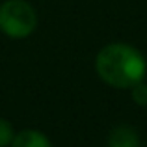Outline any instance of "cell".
I'll return each mask as SVG.
<instances>
[{
    "label": "cell",
    "mask_w": 147,
    "mask_h": 147,
    "mask_svg": "<svg viewBox=\"0 0 147 147\" xmlns=\"http://www.w3.org/2000/svg\"><path fill=\"white\" fill-rule=\"evenodd\" d=\"M37 15L24 0H7L0 6V30L13 39H24L36 30Z\"/></svg>",
    "instance_id": "7a4b0ae2"
},
{
    "label": "cell",
    "mask_w": 147,
    "mask_h": 147,
    "mask_svg": "<svg viewBox=\"0 0 147 147\" xmlns=\"http://www.w3.org/2000/svg\"><path fill=\"white\" fill-rule=\"evenodd\" d=\"M9 147H52V144L43 132L26 129V130H21L19 134H15Z\"/></svg>",
    "instance_id": "277c9868"
},
{
    "label": "cell",
    "mask_w": 147,
    "mask_h": 147,
    "mask_svg": "<svg viewBox=\"0 0 147 147\" xmlns=\"http://www.w3.org/2000/svg\"><path fill=\"white\" fill-rule=\"evenodd\" d=\"M130 95H132V100L140 106H147V84L145 82H136L132 88H130Z\"/></svg>",
    "instance_id": "8992f818"
},
{
    "label": "cell",
    "mask_w": 147,
    "mask_h": 147,
    "mask_svg": "<svg viewBox=\"0 0 147 147\" xmlns=\"http://www.w3.org/2000/svg\"><path fill=\"white\" fill-rule=\"evenodd\" d=\"M13 125L7 119L0 117V147H9V144L13 142Z\"/></svg>",
    "instance_id": "5b68a950"
},
{
    "label": "cell",
    "mask_w": 147,
    "mask_h": 147,
    "mask_svg": "<svg viewBox=\"0 0 147 147\" xmlns=\"http://www.w3.org/2000/svg\"><path fill=\"white\" fill-rule=\"evenodd\" d=\"M97 75L108 86L117 90H129L144 80L147 63L140 50L125 43H110L97 54Z\"/></svg>",
    "instance_id": "6da1fadb"
},
{
    "label": "cell",
    "mask_w": 147,
    "mask_h": 147,
    "mask_svg": "<svg viewBox=\"0 0 147 147\" xmlns=\"http://www.w3.org/2000/svg\"><path fill=\"white\" fill-rule=\"evenodd\" d=\"M108 147H140L138 132L129 125H119L108 136Z\"/></svg>",
    "instance_id": "3957f363"
}]
</instances>
